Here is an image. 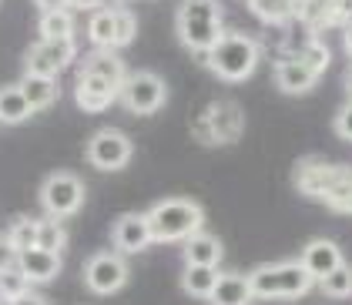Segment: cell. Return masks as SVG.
Masks as SVG:
<instances>
[{
  "mask_svg": "<svg viewBox=\"0 0 352 305\" xmlns=\"http://www.w3.org/2000/svg\"><path fill=\"white\" fill-rule=\"evenodd\" d=\"M41 201H44V208L51 212V218H67V215H74L84 201L81 178H74V174H67V171L51 174V178L44 181V188H41Z\"/></svg>",
  "mask_w": 352,
  "mask_h": 305,
  "instance_id": "7",
  "label": "cell"
},
{
  "mask_svg": "<svg viewBox=\"0 0 352 305\" xmlns=\"http://www.w3.org/2000/svg\"><path fill=\"white\" fill-rule=\"evenodd\" d=\"M41 41H74V21L67 10H47L41 17Z\"/></svg>",
  "mask_w": 352,
  "mask_h": 305,
  "instance_id": "23",
  "label": "cell"
},
{
  "mask_svg": "<svg viewBox=\"0 0 352 305\" xmlns=\"http://www.w3.org/2000/svg\"><path fill=\"white\" fill-rule=\"evenodd\" d=\"M218 269H208V265H185V272H182V289L195 295V299H208L212 295V289H215L218 282Z\"/></svg>",
  "mask_w": 352,
  "mask_h": 305,
  "instance_id": "20",
  "label": "cell"
},
{
  "mask_svg": "<svg viewBox=\"0 0 352 305\" xmlns=\"http://www.w3.org/2000/svg\"><path fill=\"white\" fill-rule=\"evenodd\" d=\"M346 47H349V54H352V24H349V30H346Z\"/></svg>",
  "mask_w": 352,
  "mask_h": 305,
  "instance_id": "37",
  "label": "cell"
},
{
  "mask_svg": "<svg viewBox=\"0 0 352 305\" xmlns=\"http://www.w3.org/2000/svg\"><path fill=\"white\" fill-rule=\"evenodd\" d=\"M17 269H21V275L28 282H51L60 272V255L34 245V249L17 251Z\"/></svg>",
  "mask_w": 352,
  "mask_h": 305,
  "instance_id": "15",
  "label": "cell"
},
{
  "mask_svg": "<svg viewBox=\"0 0 352 305\" xmlns=\"http://www.w3.org/2000/svg\"><path fill=\"white\" fill-rule=\"evenodd\" d=\"M252 7H255L265 21H285L298 7V0H252Z\"/></svg>",
  "mask_w": 352,
  "mask_h": 305,
  "instance_id": "30",
  "label": "cell"
},
{
  "mask_svg": "<svg viewBox=\"0 0 352 305\" xmlns=\"http://www.w3.org/2000/svg\"><path fill=\"white\" fill-rule=\"evenodd\" d=\"M84 282L98 292V295H114L124 282H128V265L121 255L114 251H98L87 258L84 265Z\"/></svg>",
  "mask_w": 352,
  "mask_h": 305,
  "instance_id": "9",
  "label": "cell"
},
{
  "mask_svg": "<svg viewBox=\"0 0 352 305\" xmlns=\"http://www.w3.org/2000/svg\"><path fill=\"white\" fill-rule=\"evenodd\" d=\"M0 305H14V302H10V299H0Z\"/></svg>",
  "mask_w": 352,
  "mask_h": 305,
  "instance_id": "39",
  "label": "cell"
},
{
  "mask_svg": "<svg viewBox=\"0 0 352 305\" xmlns=\"http://www.w3.org/2000/svg\"><path fill=\"white\" fill-rule=\"evenodd\" d=\"M208 124H212V144H228L242 135V108L235 101H215L208 108Z\"/></svg>",
  "mask_w": 352,
  "mask_h": 305,
  "instance_id": "14",
  "label": "cell"
},
{
  "mask_svg": "<svg viewBox=\"0 0 352 305\" xmlns=\"http://www.w3.org/2000/svg\"><path fill=\"white\" fill-rule=\"evenodd\" d=\"M131 151L135 148H131L128 135H121L114 128H104L87 144V161L94 168H101V171H121V168L131 161Z\"/></svg>",
  "mask_w": 352,
  "mask_h": 305,
  "instance_id": "8",
  "label": "cell"
},
{
  "mask_svg": "<svg viewBox=\"0 0 352 305\" xmlns=\"http://www.w3.org/2000/svg\"><path fill=\"white\" fill-rule=\"evenodd\" d=\"M252 292L258 299H298L309 292L312 278L298 262H278V265H262L252 275Z\"/></svg>",
  "mask_w": 352,
  "mask_h": 305,
  "instance_id": "4",
  "label": "cell"
},
{
  "mask_svg": "<svg viewBox=\"0 0 352 305\" xmlns=\"http://www.w3.org/2000/svg\"><path fill=\"white\" fill-rule=\"evenodd\" d=\"M312 282H319L325 278L329 272H336L339 265H342V251L336 242H329V238H316V242H309L305 251H302V262H298Z\"/></svg>",
  "mask_w": 352,
  "mask_h": 305,
  "instance_id": "12",
  "label": "cell"
},
{
  "mask_svg": "<svg viewBox=\"0 0 352 305\" xmlns=\"http://www.w3.org/2000/svg\"><path fill=\"white\" fill-rule=\"evenodd\" d=\"M17 87H21V94L28 98L30 111H44V108H51V104H54V98H57L54 78H37V74H28Z\"/></svg>",
  "mask_w": 352,
  "mask_h": 305,
  "instance_id": "19",
  "label": "cell"
},
{
  "mask_svg": "<svg viewBox=\"0 0 352 305\" xmlns=\"http://www.w3.org/2000/svg\"><path fill=\"white\" fill-rule=\"evenodd\" d=\"M67 3H71V7H98L101 0H67Z\"/></svg>",
  "mask_w": 352,
  "mask_h": 305,
  "instance_id": "36",
  "label": "cell"
},
{
  "mask_svg": "<svg viewBox=\"0 0 352 305\" xmlns=\"http://www.w3.org/2000/svg\"><path fill=\"white\" fill-rule=\"evenodd\" d=\"M14 305H47L41 295H34V292H24L21 299H14Z\"/></svg>",
  "mask_w": 352,
  "mask_h": 305,
  "instance_id": "35",
  "label": "cell"
},
{
  "mask_svg": "<svg viewBox=\"0 0 352 305\" xmlns=\"http://www.w3.org/2000/svg\"><path fill=\"white\" fill-rule=\"evenodd\" d=\"M275 81H278L282 91H289V94H305L312 84L319 81V74H312L298 57H292V60H278V64H275Z\"/></svg>",
  "mask_w": 352,
  "mask_h": 305,
  "instance_id": "17",
  "label": "cell"
},
{
  "mask_svg": "<svg viewBox=\"0 0 352 305\" xmlns=\"http://www.w3.org/2000/svg\"><path fill=\"white\" fill-rule=\"evenodd\" d=\"M64 242H67V231H64V225L57 222V218H41L37 222V249L60 251Z\"/></svg>",
  "mask_w": 352,
  "mask_h": 305,
  "instance_id": "25",
  "label": "cell"
},
{
  "mask_svg": "<svg viewBox=\"0 0 352 305\" xmlns=\"http://www.w3.org/2000/svg\"><path fill=\"white\" fill-rule=\"evenodd\" d=\"M336 131H339V138L352 141V101L339 114H336Z\"/></svg>",
  "mask_w": 352,
  "mask_h": 305,
  "instance_id": "32",
  "label": "cell"
},
{
  "mask_svg": "<svg viewBox=\"0 0 352 305\" xmlns=\"http://www.w3.org/2000/svg\"><path fill=\"white\" fill-rule=\"evenodd\" d=\"M148 228H151V242H185L188 235L201 231V205H195L188 198H168L162 205H155L148 215Z\"/></svg>",
  "mask_w": 352,
  "mask_h": 305,
  "instance_id": "2",
  "label": "cell"
},
{
  "mask_svg": "<svg viewBox=\"0 0 352 305\" xmlns=\"http://www.w3.org/2000/svg\"><path fill=\"white\" fill-rule=\"evenodd\" d=\"M118 251L124 255H138L151 245V228H148V218L144 215H121L114 222V231H111Z\"/></svg>",
  "mask_w": 352,
  "mask_h": 305,
  "instance_id": "13",
  "label": "cell"
},
{
  "mask_svg": "<svg viewBox=\"0 0 352 305\" xmlns=\"http://www.w3.org/2000/svg\"><path fill=\"white\" fill-rule=\"evenodd\" d=\"M74 60V41H37L28 51V74L54 78Z\"/></svg>",
  "mask_w": 352,
  "mask_h": 305,
  "instance_id": "10",
  "label": "cell"
},
{
  "mask_svg": "<svg viewBox=\"0 0 352 305\" xmlns=\"http://www.w3.org/2000/svg\"><path fill=\"white\" fill-rule=\"evenodd\" d=\"M164 94H168L164 81L158 74H151V71L128 74L121 81V91H118V98L124 101V108L131 114H155L164 104Z\"/></svg>",
  "mask_w": 352,
  "mask_h": 305,
  "instance_id": "6",
  "label": "cell"
},
{
  "mask_svg": "<svg viewBox=\"0 0 352 305\" xmlns=\"http://www.w3.org/2000/svg\"><path fill=\"white\" fill-rule=\"evenodd\" d=\"M352 178V168L342 165H329L322 158H309L302 161L296 171V188L309 198H319V201H329V194L336 192L339 185H346Z\"/></svg>",
  "mask_w": 352,
  "mask_h": 305,
  "instance_id": "5",
  "label": "cell"
},
{
  "mask_svg": "<svg viewBox=\"0 0 352 305\" xmlns=\"http://www.w3.org/2000/svg\"><path fill=\"white\" fill-rule=\"evenodd\" d=\"M118 84L104 81V78H98V74H87V71H81V78H78V84H74V98H78V104H81V111H104V108H111V101L118 98Z\"/></svg>",
  "mask_w": 352,
  "mask_h": 305,
  "instance_id": "11",
  "label": "cell"
},
{
  "mask_svg": "<svg viewBox=\"0 0 352 305\" xmlns=\"http://www.w3.org/2000/svg\"><path fill=\"white\" fill-rule=\"evenodd\" d=\"M319 285H322V292L329 299H349L352 295V269L339 265L336 272H329L325 278H319Z\"/></svg>",
  "mask_w": 352,
  "mask_h": 305,
  "instance_id": "26",
  "label": "cell"
},
{
  "mask_svg": "<svg viewBox=\"0 0 352 305\" xmlns=\"http://www.w3.org/2000/svg\"><path fill=\"white\" fill-rule=\"evenodd\" d=\"M28 278L21 275V269H7V272H0V299H21L24 292H28Z\"/></svg>",
  "mask_w": 352,
  "mask_h": 305,
  "instance_id": "29",
  "label": "cell"
},
{
  "mask_svg": "<svg viewBox=\"0 0 352 305\" xmlns=\"http://www.w3.org/2000/svg\"><path fill=\"white\" fill-rule=\"evenodd\" d=\"M28 117H30V104H28V98L21 94V87L0 91V121L3 124H21Z\"/></svg>",
  "mask_w": 352,
  "mask_h": 305,
  "instance_id": "22",
  "label": "cell"
},
{
  "mask_svg": "<svg viewBox=\"0 0 352 305\" xmlns=\"http://www.w3.org/2000/svg\"><path fill=\"white\" fill-rule=\"evenodd\" d=\"M346 87H349V94H352V71L346 74Z\"/></svg>",
  "mask_w": 352,
  "mask_h": 305,
  "instance_id": "38",
  "label": "cell"
},
{
  "mask_svg": "<svg viewBox=\"0 0 352 305\" xmlns=\"http://www.w3.org/2000/svg\"><path fill=\"white\" fill-rule=\"evenodd\" d=\"M34 3H37L44 14H47V10H64V7H67V0H34Z\"/></svg>",
  "mask_w": 352,
  "mask_h": 305,
  "instance_id": "34",
  "label": "cell"
},
{
  "mask_svg": "<svg viewBox=\"0 0 352 305\" xmlns=\"http://www.w3.org/2000/svg\"><path fill=\"white\" fill-rule=\"evenodd\" d=\"M84 71H87V74H98V78H104V81H111V84H118V87L128 78V74H124V64L114 54H108V51H98V54L87 57Z\"/></svg>",
  "mask_w": 352,
  "mask_h": 305,
  "instance_id": "21",
  "label": "cell"
},
{
  "mask_svg": "<svg viewBox=\"0 0 352 305\" xmlns=\"http://www.w3.org/2000/svg\"><path fill=\"white\" fill-rule=\"evenodd\" d=\"M7 242H10L17 251L34 249V245H37V222H34V218H17V222L10 225Z\"/></svg>",
  "mask_w": 352,
  "mask_h": 305,
  "instance_id": "27",
  "label": "cell"
},
{
  "mask_svg": "<svg viewBox=\"0 0 352 305\" xmlns=\"http://www.w3.org/2000/svg\"><path fill=\"white\" fill-rule=\"evenodd\" d=\"M185 262L188 265H208V269H218L221 262V242L208 231H195L185 238Z\"/></svg>",
  "mask_w": 352,
  "mask_h": 305,
  "instance_id": "18",
  "label": "cell"
},
{
  "mask_svg": "<svg viewBox=\"0 0 352 305\" xmlns=\"http://www.w3.org/2000/svg\"><path fill=\"white\" fill-rule=\"evenodd\" d=\"M7 269H17V249L7 238H0V272H7Z\"/></svg>",
  "mask_w": 352,
  "mask_h": 305,
  "instance_id": "33",
  "label": "cell"
},
{
  "mask_svg": "<svg viewBox=\"0 0 352 305\" xmlns=\"http://www.w3.org/2000/svg\"><path fill=\"white\" fill-rule=\"evenodd\" d=\"M252 299H255L252 282H248V275H239V272L218 275L215 289H212V295H208L212 305H252Z\"/></svg>",
  "mask_w": 352,
  "mask_h": 305,
  "instance_id": "16",
  "label": "cell"
},
{
  "mask_svg": "<svg viewBox=\"0 0 352 305\" xmlns=\"http://www.w3.org/2000/svg\"><path fill=\"white\" fill-rule=\"evenodd\" d=\"M205 64L225 81H245L258 64V44L245 34H221L218 44L205 54Z\"/></svg>",
  "mask_w": 352,
  "mask_h": 305,
  "instance_id": "3",
  "label": "cell"
},
{
  "mask_svg": "<svg viewBox=\"0 0 352 305\" xmlns=\"http://www.w3.org/2000/svg\"><path fill=\"white\" fill-rule=\"evenodd\" d=\"M87 37L98 47H114V10H98L87 24Z\"/></svg>",
  "mask_w": 352,
  "mask_h": 305,
  "instance_id": "24",
  "label": "cell"
},
{
  "mask_svg": "<svg viewBox=\"0 0 352 305\" xmlns=\"http://www.w3.org/2000/svg\"><path fill=\"white\" fill-rule=\"evenodd\" d=\"M312 74H322L325 64H329V47L325 44H319V41H309L305 47H302V57H298Z\"/></svg>",
  "mask_w": 352,
  "mask_h": 305,
  "instance_id": "31",
  "label": "cell"
},
{
  "mask_svg": "<svg viewBox=\"0 0 352 305\" xmlns=\"http://www.w3.org/2000/svg\"><path fill=\"white\" fill-rule=\"evenodd\" d=\"M138 34V17L131 10H114V47L131 44Z\"/></svg>",
  "mask_w": 352,
  "mask_h": 305,
  "instance_id": "28",
  "label": "cell"
},
{
  "mask_svg": "<svg viewBox=\"0 0 352 305\" xmlns=\"http://www.w3.org/2000/svg\"><path fill=\"white\" fill-rule=\"evenodd\" d=\"M221 34H225V27H221V3L218 0H182L178 37L188 51H195L198 60H205V54L218 44Z\"/></svg>",
  "mask_w": 352,
  "mask_h": 305,
  "instance_id": "1",
  "label": "cell"
}]
</instances>
